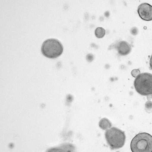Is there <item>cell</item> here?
Listing matches in <instances>:
<instances>
[{"instance_id":"6da1fadb","label":"cell","mask_w":152,"mask_h":152,"mask_svg":"<svg viewBox=\"0 0 152 152\" xmlns=\"http://www.w3.org/2000/svg\"><path fill=\"white\" fill-rule=\"evenodd\" d=\"M132 152H152V136L142 132L137 134L131 142Z\"/></svg>"},{"instance_id":"7a4b0ae2","label":"cell","mask_w":152,"mask_h":152,"mask_svg":"<svg viewBox=\"0 0 152 152\" xmlns=\"http://www.w3.org/2000/svg\"><path fill=\"white\" fill-rule=\"evenodd\" d=\"M105 136L107 144L112 150L122 147L126 141L124 132L114 127L106 130Z\"/></svg>"},{"instance_id":"3957f363","label":"cell","mask_w":152,"mask_h":152,"mask_svg":"<svg viewBox=\"0 0 152 152\" xmlns=\"http://www.w3.org/2000/svg\"><path fill=\"white\" fill-rule=\"evenodd\" d=\"M42 54L50 58H56L62 53L63 47L58 39L51 38L48 39L43 43L41 48Z\"/></svg>"},{"instance_id":"277c9868","label":"cell","mask_w":152,"mask_h":152,"mask_svg":"<svg viewBox=\"0 0 152 152\" xmlns=\"http://www.w3.org/2000/svg\"><path fill=\"white\" fill-rule=\"evenodd\" d=\"M134 85L136 91L142 96L152 94V74L144 72L135 79Z\"/></svg>"},{"instance_id":"5b68a950","label":"cell","mask_w":152,"mask_h":152,"mask_svg":"<svg viewBox=\"0 0 152 152\" xmlns=\"http://www.w3.org/2000/svg\"><path fill=\"white\" fill-rule=\"evenodd\" d=\"M137 12L143 20L149 21L152 20V6L146 3L141 4L138 7Z\"/></svg>"},{"instance_id":"8992f818","label":"cell","mask_w":152,"mask_h":152,"mask_svg":"<svg viewBox=\"0 0 152 152\" xmlns=\"http://www.w3.org/2000/svg\"><path fill=\"white\" fill-rule=\"evenodd\" d=\"M115 48L121 56H125L131 52L132 48L130 45L124 41H120L115 45Z\"/></svg>"},{"instance_id":"52a82bcc","label":"cell","mask_w":152,"mask_h":152,"mask_svg":"<svg viewBox=\"0 0 152 152\" xmlns=\"http://www.w3.org/2000/svg\"><path fill=\"white\" fill-rule=\"evenodd\" d=\"M46 152H76V148L72 144L64 143L57 147L50 148Z\"/></svg>"},{"instance_id":"ba28073f","label":"cell","mask_w":152,"mask_h":152,"mask_svg":"<svg viewBox=\"0 0 152 152\" xmlns=\"http://www.w3.org/2000/svg\"><path fill=\"white\" fill-rule=\"evenodd\" d=\"M99 127L102 129L107 130L112 126L110 121L107 118H104L102 119L99 122Z\"/></svg>"},{"instance_id":"9c48e42d","label":"cell","mask_w":152,"mask_h":152,"mask_svg":"<svg viewBox=\"0 0 152 152\" xmlns=\"http://www.w3.org/2000/svg\"><path fill=\"white\" fill-rule=\"evenodd\" d=\"M105 34V30L102 27L96 28L95 31V34L96 36L98 38L103 37Z\"/></svg>"},{"instance_id":"30bf717a","label":"cell","mask_w":152,"mask_h":152,"mask_svg":"<svg viewBox=\"0 0 152 152\" xmlns=\"http://www.w3.org/2000/svg\"><path fill=\"white\" fill-rule=\"evenodd\" d=\"M145 110L148 113H150L152 111V102L148 101L145 104Z\"/></svg>"},{"instance_id":"8fae6325","label":"cell","mask_w":152,"mask_h":152,"mask_svg":"<svg viewBox=\"0 0 152 152\" xmlns=\"http://www.w3.org/2000/svg\"><path fill=\"white\" fill-rule=\"evenodd\" d=\"M140 74V71L138 69H133L131 72V75L134 77H136Z\"/></svg>"},{"instance_id":"7c38bea8","label":"cell","mask_w":152,"mask_h":152,"mask_svg":"<svg viewBox=\"0 0 152 152\" xmlns=\"http://www.w3.org/2000/svg\"><path fill=\"white\" fill-rule=\"evenodd\" d=\"M94 55L91 53L88 54L86 56V59L89 62H91L94 60Z\"/></svg>"},{"instance_id":"4fadbf2b","label":"cell","mask_w":152,"mask_h":152,"mask_svg":"<svg viewBox=\"0 0 152 152\" xmlns=\"http://www.w3.org/2000/svg\"><path fill=\"white\" fill-rule=\"evenodd\" d=\"M131 32L132 34L136 35L137 33L138 30L137 28L134 27L131 29Z\"/></svg>"},{"instance_id":"5bb4252c","label":"cell","mask_w":152,"mask_h":152,"mask_svg":"<svg viewBox=\"0 0 152 152\" xmlns=\"http://www.w3.org/2000/svg\"><path fill=\"white\" fill-rule=\"evenodd\" d=\"M150 68L152 70V54L151 55L150 60Z\"/></svg>"},{"instance_id":"9a60e30c","label":"cell","mask_w":152,"mask_h":152,"mask_svg":"<svg viewBox=\"0 0 152 152\" xmlns=\"http://www.w3.org/2000/svg\"><path fill=\"white\" fill-rule=\"evenodd\" d=\"M147 99L148 101H150L152 98V94H149L147 95Z\"/></svg>"},{"instance_id":"2e32d148","label":"cell","mask_w":152,"mask_h":152,"mask_svg":"<svg viewBox=\"0 0 152 152\" xmlns=\"http://www.w3.org/2000/svg\"><path fill=\"white\" fill-rule=\"evenodd\" d=\"M109 15V12L108 11H107L104 13V15L107 17H108Z\"/></svg>"},{"instance_id":"e0dca14e","label":"cell","mask_w":152,"mask_h":152,"mask_svg":"<svg viewBox=\"0 0 152 152\" xmlns=\"http://www.w3.org/2000/svg\"></svg>"}]
</instances>
